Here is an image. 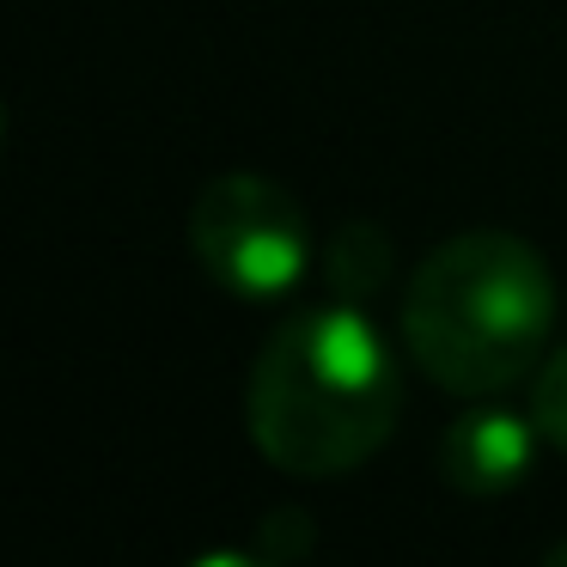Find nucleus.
Here are the masks:
<instances>
[{
    "instance_id": "nucleus-1",
    "label": "nucleus",
    "mask_w": 567,
    "mask_h": 567,
    "mask_svg": "<svg viewBox=\"0 0 567 567\" xmlns=\"http://www.w3.org/2000/svg\"><path fill=\"white\" fill-rule=\"evenodd\" d=\"M403 379L367 306H311L262 342L245 384V427L275 470L330 482L360 470L396 427Z\"/></svg>"
},
{
    "instance_id": "nucleus-2",
    "label": "nucleus",
    "mask_w": 567,
    "mask_h": 567,
    "mask_svg": "<svg viewBox=\"0 0 567 567\" xmlns=\"http://www.w3.org/2000/svg\"><path fill=\"white\" fill-rule=\"evenodd\" d=\"M555 281L530 238L470 226L421 257L403 287V348L440 391L494 396L543 367Z\"/></svg>"
},
{
    "instance_id": "nucleus-3",
    "label": "nucleus",
    "mask_w": 567,
    "mask_h": 567,
    "mask_svg": "<svg viewBox=\"0 0 567 567\" xmlns=\"http://www.w3.org/2000/svg\"><path fill=\"white\" fill-rule=\"evenodd\" d=\"M189 250L233 299H287L311 269V226L293 189L262 172H220L189 202Z\"/></svg>"
},
{
    "instance_id": "nucleus-4",
    "label": "nucleus",
    "mask_w": 567,
    "mask_h": 567,
    "mask_svg": "<svg viewBox=\"0 0 567 567\" xmlns=\"http://www.w3.org/2000/svg\"><path fill=\"white\" fill-rule=\"evenodd\" d=\"M537 421H525L518 409L488 403V396H470V409L440 433V482L470 501H494V494H513L530 476V457H537Z\"/></svg>"
},
{
    "instance_id": "nucleus-5",
    "label": "nucleus",
    "mask_w": 567,
    "mask_h": 567,
    "mask_svg": "<svg viewBox=\"0 0 567 567\" xmlns=\"http://www.w3.org/2000/svg\"><path fill=\"white\" fill-rule=\"evenodd\" d=\"M391 275V238L372 220H354L330 238L323 250V281H330V299H348V306H367L372 293Z\"/></svg>"
},
{
    "instance_id": "nucleus-6",
    "label": "nucleus",
    "mask_w": 567,
    "mask_h": 567,
    "mask_svg": "<svg viewBox=\"0 0 567 567\" xmlns=\"http://www.w3.org/2000/svg\"><path fill=\"white\" fill-rule=\"evenodd\" d=\"M530 421H537V433L555 452H567V342L555 354H543L537 391H530Z\"/></svg>"
}]
</instances>
